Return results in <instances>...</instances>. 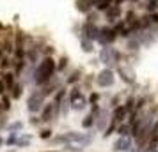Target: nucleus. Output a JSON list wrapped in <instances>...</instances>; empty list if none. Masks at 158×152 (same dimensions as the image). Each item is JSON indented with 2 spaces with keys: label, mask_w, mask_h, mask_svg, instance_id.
Instances as JSON below:
<instances>
[{
  "label": "nucleus",
  "mask_w": 158,
  "mask_h": 152,
  "mask_svg": "<svg viewBox=\"0 0 158 152\" xmlns=\"http://www.w3.org/2000/svg\"><path fill=\"white\" fill-rule=\"evenodd\" d=\"M96 81H98V85L103 88H108V87H112L114 85V81H115V76H114V71L112 69H103V71L96 76Z\"/></svg>",
  "instance_id": "6e6552de"
},
{
  "label": "nucleus",
  "mask_w": 158,
  "mask_h": 152,
  "mask_svg": "<svg viewBox=\"0 0 158 152\" xmlns=\"http://www.w3.org/2000/svg\"><path fill=\"white\" fill-rule=\"evenodd\" d=\"M59 115L57 108H55V104L53 103H44L43 110H41V122H52V120H55Z\"/></svg>",
  "instance_id": "1a4fd4ad"
},
{
  "label": "nucleus",
  "mask_w": 158,
  "mask_h": 152,
  "mask_svg": "<svg viewBox=\"0 0 158 152\" xmlns=\"http://www.w3.org/2000/svg\"><path fill=\"white\" fill-rule=\"evenodd\" d=\"M146 7L149 9L151 13H155V11H158V2H155V0H149V2H148V6H146Z\"/></svg>",
  "instance_id": "cd10ccee"
},
{
  "label": "nucleus",
  "mask_w": 158,
  "mask_h": 152,
  "mask_svg": "<svg viewBox=\"0 0 158 152\" xmlns=\"http://www.w3.org/2000/svg\"><path fill=\"white\" fill-rule=\"evenodd\" d=\"M46 152H57V150H46Z\"/></svg>",
  "instance_id": "72a5a7b5"
},
{
  "label": "nucleus",
  "mask_w": 158,
  "mask_h": 152,
  "mask_svg": "<svg viewBox=\"0 0 158 152\" xmlns=\"http://www.w3.org/2000/svg\"><path fill=\"white\" fill-rule=\"evenodd\" d=\"M117 134H119V136H131V127H130V124L128 122L119 124V126H117Z\"/></svg>",
  "instance_id": "6ab92c4d"
},
{
  "label": "nucleus",
  "mask_w": 158,
  "mask_h": 152,
  "mask_svg": "<svg viewBox=\"0 0 158 152\" xmlns=\"http://www.w3.org/2000/svg\"><path fill=\"white\" fill-rule=\"evenodd\" d=\"M77 9L84 14H89L91 11H94V2L93 0H77Z\"/></svg>",
  "instance_id": "dca6fc26"
},
{
  "label": "nucleus",
  "mask_w": 158,
  "mask_h": 152,
  "mask_svg": "<svg viewBox=\"0 0 158 152\" xmlns=\"http://www.w3.org/2000/svg\"><path fill=\"white\" fill-rule=\"evenodd\" d=\"M155 2H158V0H155Z\"/></svg>",
  "instance_id": "f704fd0d"
},
{
  "label": "nucleus",
  "mask_w": 158,
  "mask_h": 152,
  "mask_svg": "<svg viewBox=\"0 0 158 152\" xmlns=\"http://www.w3.org/2000/svg\"><path fill=\"white\" fill-rule=\"evenodd\" d=\"M66 65H68V58H66V57H62V58H60V60H59L57 71H59V72H62V71H64V69H66Z\"/></svg>",
  "instance_id": "a878e982"
},
{
  "label": "nucleus",
  "mask_w": 158,
  "mask_h": 152,
  "mask_svg": "<svg viewBox=\"0 0 158 152\" xmlns=\"http://www.w3.org/2000/svg\"><path fill=\"white\" fill-rule=\"evenodd\" d=\"M9 95H11L13 99H18V97L22 95V83H18V81H16V83H15V87L11 88V92H9Z\"/></svg>",
  "instance_id": "aec40b11"
},
{
  "label": "nucleus",
  "mask_w": 158,
  "mask_h": 152,
  "mask_svg": "<svg viewBox=\"0 0 158 152\" xmlns=\"http://www.w3.org/2000/svg\"><path fill=\"white\" fill-rule=\"evenodd\" d=\"M0 80H2L4 87H6V92H11V88L15 87V83H16V74L13 71H4L2 76H0Z\"/></svg>",
  "instance_id": "f8f14e48"
},
{
  "label": "nucleus",
  "mask_w": 158,
  "mask_h": 152,
  "mask_svg": "<svg viewBox=\"0 0 158 152\" xmlns=\"http://www.w3.org/2000/svg\"><path fill=\"white\" fill-rule=\"evenodd\" d=\"M0 106H2V111H9L11 110V95H9V92L0 94Z\"/></svg>",
  "instance_id": "a211bd4d"
},
{
  "label": "nucleus",
  "mask_w": 158,
  "mask_h": 152,
  "mask_svg": "<svg viewBox=\"0 0 158 152\" xmlns=\"http://www.w3.org/2000/svg\"><path fill=\"white\" fill-rule=\"evenodd\" d=\"M96 20H98V11L94 9V13L91 11V13L87 14V21H93V23H96Z\"/></svg>",
  "instance_id": "c85d7f7f"
},
{
  "label": "nucleus",
  "mask_w": 158,
  "mask_h": 152,
  "mask_svg": "<svg viewBox=\"0 0 158 152\" xmlns=\"http://www.w3.org/2000/svg\"><path fill=\"white\" fill-rule=\"evenodd\" d=\"M124 108H126V111H128V115H130L135 110V97H128L126 103H124Z\"/></svg>",
  "instance_id": "4be33fe9"
},
{
  "label": "nucleus",
  "mask_w": 158,
  "mask_h": 152,
  "mask_svg": "<svg viewBox=\"0 0 158 152\" xmlns=\"http://www.w3.org/2000/svg\"><path fill=\"white\" fill-rule=\"evenodd\" d=\"M105 18H107L108 21H115V20H119V18H121V6L112 4V6L105 11Z\"/></svg>",
  "instance_id": "4468645a"
},
{
  "label": "nucleus",
  "mask_w": 158,
  "mask_h": 152,
  "mask_svg": "<svg viewBox=\"0 0 158 152\" xmlns=\"http://www.w3.org/2000/svg\"><path fill=\"white\" fill-rule=\"evenodd\" d=\"M55 72H57V64H55V60L52 57H43L41 62H39V64L36 65V69H34L32 81H34V85L41 87V85H44L46 81H50L52 78H53Z\"/></svg>",
  "instance_id": "f257e3e1"
},
{
  "label": "nucleus",
  "mask_w": 158,
  "mask_h": 152,
  "mask_svg": "<svg viewBox=\"0 0 158 152\" xmlns=\"http://www.w3.org/2000/svg\"><path fill=\"white\" fill-rule=\"evenodd\" d=\"M148 20H149V23L153 25V27H158V11L151 13V14L148 16Z\"/></svg>",
  "instance_id": "393cba45"
},
{
  "label": "nucleus",
  "mask_w": 158,
  "mask_h": 152,
  "mask_svg": "<svg viewBox=\"0 0 158 152\" xmlns=\"http://www.w3.org/2000/svg\"><path fill=\"white\" fill-rule=\"evenodd\" d=\"M78 80H80V71H73L71 76L68 78V83H75V81H78Z\"/></svg>",
  "instance_id": "bb28decb"
},
{
  "label": "nucleus",
  "mask_w": 158,
  "mask_h": 152,
  "mask_svg": "<svg viewBox=\"0 0 158 152\" xmlns=\"http://www.w3.org/2000/svg\"><path fill=\"white\" fill-rule=\"evenodd\" d=\"M98 30H100V27H98L96 23L87 21L85 20V23L82 25V36H84V39H87V41H96Z\"/></svg>",
  "instance_id": "9d476101"
},
{
  "label": "nucleus",
  "mask_w": 158,
  "mask_h": 152,
  "mask_svg": "<svg viewBox=\"0 0 158 152\" xmlns=\"http://www.w3.org/2000/svg\"><path fill=\"white\" fill-rule=\"evenodd\" d=\"M93 134H87V133H66V140H68V145L71 143H78V145H89L93 142Z\"/></svg>",
  "instance_id": "423d86ee"
},
{
  "label": "nucleus",
  "mask_w": 158,
  "mask_h": 152,
  "mask_svg": "<svg viewBox=\"0 0 158 152\" xmlns=\"http://www.w3.org/2000/svg\"><path fill=\"white\" fill-rule=\"evenodd\" d=\"M16 138H18V133H11V136L6 140V143H7V145H15L16 143Z\"/></svg>",
  "instance_id": "7c9ffc66"
},
{
  "label": "nucleus",
  "mask_w": 158,
  "mask_h": 152,
  "mask_svg": "<svg viewBox=\"0 0 158 152\" xmlns=\"http://www.w3.org/2000/svg\"><path fill=\"white\" fill-rule=\"evenodd\" d=\"M50 136H52V131L50 129H43L41 133H39V138H41V140H48Z\"/></svg>",
  "instance_id": "c756f323"
},
{
  "label": "nucleus",
  "mask_w": 158,
  "mask_h": 152,
  "mask_svg": "<svg viewBox=\"0 0 158 152\" xmlns=\"http://www.w3.org/2000/svg\"><path fill=\"white\" fill-rule=\"evenodd\" d=\"M2 143H4V140H2V136H0V147H2Z\"/></svg>",
  "instance_id": "473e14b6"
},
{
  "label": "nucleus",
  "mask_w": 158,
  "mask_h": 152,
  "mask_svg": "<svg viewBox=\"0 0 158 152\" xmlns=\"http://www.w3.org/2000/svg\"><path fill=\"white\" fill-rule=\"evenodd\" d=\"M44 106V95L39 92V90H32L29 95V99H27V108H29L30 113H37V111H41Z\"/></svg>",
  "instance_id": "7ed1b4c3"
},
{
  "label": "nucleus",
  "mask_w": 158,
  "mask_h": 152,
  "mask_svg": "<svg viewBox=\"0 0 158 152\" xmlns=\"http://www.w3.org/2000/svg\"><path fill=\"white\" fill-rule=\"evenodd\" d=\"M100 60L105 65H108V69H110L112 65L117 64V60H119V53H117L114 48H110V46H103V50H101V53H100Z\"/></svg>",
  "instance_id": "39448f33"
},
{
  "label": "nucleus",
  "mask_w": 158,
  "mask_h": 152,
  "mask_svg": "<svg viewBox=\"0 0 158 152\" xmlns=\"http://www.w3.org/2000/svg\"><path fill=\"white\" fill-rule=\"evenodd\" d=\"M93 2H94V9H96L98 13H100V11L105 13V11L114 4V0H93Z\"/></svg>",
  "instance_id": "f3484780"
},
{
  "label": "nucleus",
  "mask_w": 158,
  "mask_h": 152,
  "mask_svg": "<svg viewBox=\"0 0 158 152\" xmlns=\"http://www.w3.org/2000/svg\"><path fill=\"white\" fill-rule=\"evenodd\" d=\"M114 152H135L133 138L119 136V140H115V143H114Z\"/></svg>",
  "instance_id": "0eeeda50"
},
{
  "label": "nucleus",
  "mask_w": 158,
  "mask_h": 152,
  "mask_svg": "<svg viewBox=\"0 0 158 152\" xmlns=\"http://www.w3.org/2000/svg\"><path fill=\"white\" fill-rule=\"evenodd\" d=\"M108 120H110V117H108L107 110H100V115L96 119V127L100 131H105L108 127Z\"/></svg>",
  "instance_id": "2eb2a0df"
},
{
  "label": "nucleus",
  "mask_w": 158,
  "mask_h": 152,
  "mask_svg": "<svg viewBox=\"0 0 158 152\" xmlns=\"http://www.w3.org/2000/svg\"><path fill=\"white\" fill-rule=\"evenodd\" d=\"M82 50L85 51V53H91V51L94 50L93 48V41H87V39L82 37Z\"/></svg>",
  "instance_id": "5701e85b"
},
{
  "label": "nucleus",
  "mask_w": 158,
  "mask_h": 152,
  "mask_svg": "<svg viewBox=\"0 0 158 152\" xmlns=\"http://www.w3.org/2000/svg\"><path fill=\"white\" fill-rule=\"evenodd\" d=\"M98 101H100V95H98V94H91L89 103H91V104H98Z\"/></svg>",
  "instance_id": "2f4dec72"
},
{
  "label": "nucleus",
  "mask_w": 158,
  "mask_h": 152,
  "mask_svg": "<svg viewBox=\"0 0 158 152\" xmlns=\"http://www.w3.org/2000/svg\"><path fill=\"white\" fill-rule=\"evenodd\" d=\"M23 127V122H13L11 126H7V131L9 133H18V131H22Z\"/></svg>",
  "instance_id": "b1692460"
},
{
  "label": "nucleus",
  "mask_w": 158,
  "mask_h": 152,
  "mask_svg": "<svg viewBox=\"0 0 158 152\" xmlns=\"http://www.w3.org/2000/svg\"><path fill=\"white\" fill-rule=\"evenodd\" d=\"M100 106L98 104H93V110H91V113L87 117H84V120H82V126L85 127V129H89V127H93L94 124H96V119H98V115H100Z\"/></svg>",
  "instance_id": "9b49d317"
},
{
  "label": "nucleus",
  "mask_w": 158,
  "mask_h": 152,
  "mask_svg": "<svg viewBox=\"0 0 158 152\" xmlns=\"http://www.w3.org/2000/svg\"><path fill=\"white\" fill-rule=\"evenodd\" d=\"M30 143V136L29 134H23V136H18L16 138V147H27Z\"/></svg>",
  "instance_id": "412c9836"
},
{
  "label": "nucleus",
  "mask_w": 158,
  "mask_h": 152,
  "mask_svg": "<svg viewBox=\"0 0 158 152\" xmlns=\"http://www.w3.org/2000/svg\"><path fill=\"white\" fill-rule=\"evenodd\" d=\"M60 87V81L59 80H55V78H52L50 81H46L44 85H41V88H39V92L43 95H50V94H53L57 88Z\"/></svg>",
  "instance_id": "ddd939ff"
},
{
  "label": "nucleus",
  "mask_w": 158,
  "mask_h": 152,
  "mask_svg": "<svg viewBox=\"0 0 158 152\" xmlns=\"http://www.w3.org/2000/svg\"><path fill=\"white\" fill-rule=\"evenodd\" d=\"M68 103H69L71 110H75V111H82V110L87 106L85 95L80 92L78 87H75L73 90H69V99H68Z\"/></svg>",
  "instance_id": "f03ea898"
},
{
  "label": "nucleus",
  "mask_w": 158,
  "mask_h": 152,
  "mask_svg": "<svg viewBox=\"0 0 158 152\" xmlns=\"http://www.w3.org/2000/svg\"><path fill=\"white\" fill-rule=\"evenodd\" d=\"M115 39H117V32H115L114 27H101V29L98 30L96 41H98L101 46H110Z\"/></svg>",
  "instance_id": "20e7f679"
}]
</instances>
